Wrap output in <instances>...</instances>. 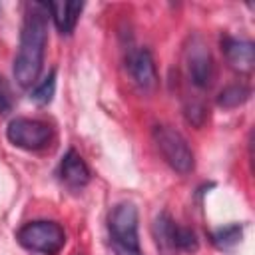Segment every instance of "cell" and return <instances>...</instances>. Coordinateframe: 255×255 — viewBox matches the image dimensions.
I'll return each instance as SVG.
<instances>
[{
	"mask_svg": "<svg viewBox=\"0 0 255 255\" xmlns=\"http://www.w3.org/2000/svg\"><path fill=\"white\" fill-rule=\"evenodd\" d=\"M48 40V4L32 2L26 8L20 46L14 58V78L20 88H32L38 82L44 64V48Z\"/></svg>",
	"mask_w": 255,
	"mask_h": 255,
	"instance_id": "1",
	"label": "cell"
},
{
	"mask_svg": "<svg viewBox=\"0 0 255 255\" xmlns=\"http://www.w3.org/2000/svg\"><path fill=\"white\" fill-rule=\"evenodd\" d=\"M167 245L173 247V249L191 253V251H197L199 241H197V235H195L189 227H181V225H175V223L171 221L169 233H167Z\"/></svg>",
	"mask_w": 255,
	"mask_h": 255,
	"instance_id": "11",
	"label": "cell"
},
{
	"mask_svg": "<svg viewBox=\"0 0 255 255\" xmlns=\"http://www.w3.org/2000/svg\"><path fill=\"white\" fill-rule=\"evenodd\" d=\"M6 137L16 147L36 151L48 145V141L52 139V128L40 120L14 118L6 128Z\"/></svg>",
	"mask_w": 255,
	"mask_h": 255,
	"instance_id": "5",
	"label": "cell"
},
{
	"mask_svg": "<svg viewBox=\"0 0 255 255\" xmlns=\"http://www.w3.org/2000/svg\"><path fill=\"white\" fill-rule=\"evenodd\" d=\"M249 96H251V90L247 86H243V84H231V86H227V88L221 90V94L217 96V104L221 108L231 110V108H237V106L245 104L249 100Z\"/></svg>",
	"mask_w": 255,
	"mask_h": 255,
	"instance_id": "12",
	"label": "cell"
},
{
	"mask_svg": "<svg viewBox=\"0 0 255 255\" xmlns=\"http://www.w3.org/2000/svg\"><path fill=\"white\" fill-rule=\"evenodd\" d=\"M54 92H56V70H52L40 84H36V88L32 90L30 100L38 106H46V104L52 102Z\"/></svg>",
	"mask_w": 255,
	"mask_h": 255,
	"instance_id": "14",
	"label": "cell"
},
{
	"mask_svg": "<svg viewBox=\"0 0 255 255\" xmlns=\"http://www.w3.org/2000/svg\"><path fill=\"white\" fill-rule=\"evenodd\" d=\"M12 110V92L4 76L0 74V114H6Z\"/></svg>",
	"mask_w": 255,
	"mask_h": 255,
	"instance_id": "16",
	"label": "cell"
},
{
	"mask_svg": "<svg viewBox=\"0 0 255 255\" xmlns=\"http://www.w3.org/2000/svg\"><path fill=\"white\" fill-rule=\"evenodd\" d=\"M82 8H84L82 2H64L62 0V2H50L48 4V12L52 14V20L62 34L74 32L78 18L82 14Z\"/></svg>",
	"mask_w": 255,
	"mask_h": 255,
	"instance_id": "10",
	"label": "cell"
},
{
	"mask_svg": "<svg viewBox=\"0 0 255 255\" xmlns=\"http://www.w3.org/2000/svg\"><path fill=\"white\" fill-rule=\"evenodd\" d=\"M60 177L66 185H70L74 189L84 187L90 181V169H88L86 161L80 157V153L76 149H68V153L62 157Z\"/></svg>",
	"mask_w": 255,
	"mask_h": 255,
	"instance_id": "9",
	"label": "cell"
},
{
	"mask_svg": "<svg viewBox=\"0 0 255 255\" xmlns=\"http://www.w3.org/2000/svg\"><path fill=\"white\" fill-rule=\"evenodd\" d=\"M108 227L116 255H141L137 237V207L133 203H118L110 213Z\"/></svg>",
	"mask_w": 255,
	"mask_h": 255,
	"instance_id": "2",
	"label": "cell"
},
{
	"mask_svg": "<svg viewBox=\"0 0 255 255\" xmlns=\"http://www.w3.org/2000/svg\"><path fill=\"white\" fill-rule=\"evenodd\" d=\"M187 74H189L191 84L199 90L209 88L215 76L213 58L209 50L205 48V44L201 42V38L197 36L191 40V46L187 48Z\"/></svg>",
	"mask_w": 255,
	"mask_h": 255,
	"instance_id": "6",
	"label": "cell"
},
{
	"mask_svg": "<svg viewBox=\"0 0 255 255\" xmlns=\"http://www.w3.org/2000/svg\"><path fill=\"white\" fill-rule=\"evenodd\" d=\"M221 50L227 58V64L239 72V74H249L255 66V46L249 40L243 38H233V36H223L221 38Z\"/></svg>",
	"mask_w": 255,
	"mask_h": 255,
	"instance_id": "8",
	"label": "cell"
},
{
	"mask_svg": "<svg viewBox=\"0 0 255 255\" xmlns=\"http://www.w3.org/2000/svg\"><path fill=\"white\" fill-rule=\"evenodd\" d=\"M153 141H155L161 157L173 171L185 175L193 169V163H195L193 151L179 131H175L169 126H157L153 129Z\"/></svg>",
	"mask_w": 255,
	"mask_h": 255,
	"instance_id": "4",
	"label": "cell"
},
{
	"mask_svg": "<svg viewBox=\"0 0 255 255\" xmlns=\"http://www.w3.org/2000/svg\"><path fill=\"white\" fill-rule=\"evenodd\" d=\"M185 116L187 120L193 124V126H201L203 120H205V108L201 102H191L187 108H185Z\"/></svg>",
	"mask_w": 255,
	"mask_h": 255,
	"instance_id": "15",
	"label": "cell"
},
{
	"mask_svg": "<svg viewBox=\"0 0 255 255\" xmlns=\"http://www.w3.org/2000/svg\"><path fill=\"white\" fill-rule=\"evenodd\" d=\"M16 239L28 251L42 255H56L66 243V233L60 223L40 219L22 225L16 233Z\"/></svg>",
	"mask_w": 255,
	"mask_h": 255,
	"instance_id": "3",
	"label": "cell"
},
{
	"mask_svg": "<svg viewBox=\"0 0 255 255\" xmlns=\"http://www.w3.org/2000/svg\"><path fill=\"white\" fill-rule=\"evenodd\" d=\"M128 70L131 80L141 92H153L157 88V72L151 54L145 48L133 50L128 56Z\"/></svg>",
	"mask_w": 255,
	"mask_h": 255,
	"instance_id": "7",
	"label": "cell"
},
{
	"mask_svg": "<svg viewBox=\"0 0 255 255\" xmlns=\"http://www.w3.org/2000/svg\"><path fill=\"white\" fill-rule=\"evenodd\" d=\"M241 233H243L241 225L231 223V225H225L221 229L211 231V241L221 249H229V247H233V245H237L241 241Z\"/></svg>",
	"mask_w": 255,
	"mask_h": 255,
	"instance_id": "13",
	"label": "cell"
}]
</instances>
